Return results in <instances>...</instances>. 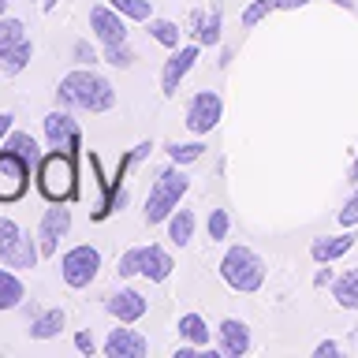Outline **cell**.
<instances>
[{"label": "cell", "instance_id": "3957f363", "mask_svg": "<svg viewBox=\"0 0 358 358\" xmlns=\"http://www.w3.org/2000/svg\"><path fill=\"white\" fill-rule=\"evenodd\" d=\"M187 190H190V179L183 172V164L164 168V172L153 179L150 198H145V224H164L179 209V201H183Z\"/></svg>", "mask_w": 358, "mask_h": 358}, {"label": "cell", "instance_id": "f35d334b", "mask_svg": "<svg viewBox=\"0 0 358 358\" xmlns=\"http://www.w3.org/2000/svg\"><path fill=\"white\" fill-rule=\"evenodd\" d=\"M347 179H351V183L358 187V153H355V161H351V172H347Z\"/></svg>", "mask_w": 358, "mask_h": 358}, {"label": "cell", "instance_id": "836d02e7", "mask_svg": "<svg viewBox=\"0 0 358 358\" xmlns=\"http://www.w3.org/2000/svg\"><path fill=\"white\" fill-rule=\"evenodd\" d=\"M340 224L343 228H358V187H355V194L347 198V206L340 209Z\"/></svg>", "mask_w": 358, "mask_h": 358}, {"label": "cell", "instance_id": "ffe728a7", "mask_svg": "<svg viewBox=\"0 0 358 358\" xmlns=\"http://www.w3.org/2000/svg\"><path fill=\"white\" fill-rule=\"evenodd\" d=\"M179 336L194 347H209V321L201 313H183L179 317Z\"/></svg>", "mask_w": 358, "mask_h": 358}, {"label": "cell", "instance_id": "60d3db41", "mask_svg": "<svg viewBox=\"0 0 358 358\" xmlns=\"http://www.w3.org/2000/svg\"><path fill=\"white\" fill-rule=\"evenodd\" d=\"M332 4H340V8H347V11H355V0H332Z\"/></svg>", "mask_w": 358, "mask_h": 358}, {"label": "cell", "instance_id": "9c48e42d", "mask_svg": "<svg viewBox=\"0 0 358 358\" xmlns=\"http://www.w3.org/2000/svg\"><path fill=\"white\" fill-rule=\"evenodd\" d=\"M71 231V209H64V201H52V209H45L41 228H38V246L41 257H52L60 250V239Z\"/></svg>", "mask_w": 358, "mask_h": 358}, {"label": "cell", "instance_id": "277c9868", "mask_svg": "<svg viewBox=\"0 0 358 358\" xmlns=\"http://www.w3.org/2000/svg\"><path fill=\"white\" fill-rule=\"evenodd\" d=\"M220 276L231 291L250 295V291H257L265 284V262L250 246H228V254L220 257Z\"/></svg>", "mask_w": 358, "mask_h": 358}, {"label": "cell", "instance_id": "6da1fadb", "mask_svg": "<svg viewBox=\"0 0 358 358\" xmlns=\"http://www.w3.org/2000/svg\"><path fill=\"white\" fill-rule=\"evenodd\" d=\"M56 101L64 108H86V112H108L116 105V90L105 75L90 71V67H78V71L64 75L60 86H56Z\"/></svg>", "mask_w": 358, "mask_h": 358}, {"label": "cell", "instance_id": "44dd1931", "mask_svg": "<svg viewBox=\"0 0 358 358\" xmlns=\"http://www.w3.org/2000/svg\"><path fill=\"white\" fill-rule=\"evenodd\" d=\"M332 299L340 302L343 310H358V268H347V273L332 284Z\"/></svg>", "mask_w": 358, "mask_h": 358}, {"label": "cell", "instance_id": "e575fe53", "mask_svg": "<svg viewBox=\"0 0 358 358\" xmlns=\"http://www.w3.org/2000/svg\"><path fill=\"white\" fill-rule=\"evenodd\" d=\"M75 60L83 64V67H90V64H97V52L90 49L86 41H75Z\"/></svg>", "mask_w": 358, "mask_h": 358}, {"label": "cell", "instance_id": "5bb4252c", "mask_svg": "<svg viewBox=\"0 0 358 358\" xmlns=\"http://www.w3.org/2000/svg\"><path fill=\"white\" fill-rule=\"evenodd\" d=\"M217 340H220V355L243 358L250 351V324L239 321V317H224L220 329H217Z\"/></svg>", "mask_w": 358, "mask_h": 358}, {"label": "cell", "instance_id": "9a60e30c", "mask_svg": "<svg viewBox=\"0 0 358 358\" xmlns=\"http://www.w3.org/2000/svg\"><path fill=\"white\" fill-rule=\"evenodd\" d=\"M150 343L145 336H138L134 329H112L108 340H105V355L108 358H145Z\"/></svg>", "mask_w": 358, "mask_h": 358}, {"label": "cell", "instance_id": "83f0119b", "mask_svg": "<svg viewBox=\"0 0 358 358\" xmlns=\"http://www.w3.org/2000/svg\"><path fill=\"white\" fill-rule=\"evenodd\" d=\"M108 4L116 8L123 19H134V22H150V19H153L150 0H108Z\"/></svg>", "mask_w": 358, "mask_h": 358}, {"label": "cell", "instance_id": "4fadbf2b", "mask_svg": "<svg viewBox=\"0 0 358 358\" xmlns=\"http://www.w3.org/2000/svg\"><path fill=\"white\" fill-rule=\"evenodd\" d=\"M45 138H49L52 150H78L83 145V134H78V123L67 116V112H49L45 116Z\"/></svg>", "mask_w": 358, "mask_h": 358}, {"label": "cell", "instance_id": "8fae6325", "mask_svg": "<svg viewBox=\"0 0 358 358\" xmlns=\"http://www.w3.org/2000/svg\"><path fill=\"white\" fill-rule=\"evenodd\" d=\"M105 310H108L120 324H134L138 317H145L150 302H145L142 291H134V287H120V291H112V295L105 299Z\"/></svg>", "mask_w": 358, "mask_h": 358}, {"label": "cell", "instance_id": "603a6c76", "mask_svg": "<svg viewBox=\"0 0 358 358\" xmlns=\"http://www.w3.org/2000/svg\"><path fill=\"white\" fill-rule=\"evenodd\" d=\"M22 299H27L22 280L15 273H8V268H0V310H15Z\"/></svg>", "mask_w": 358, "mask_h": 358}, {"label": "cell", "instance_id": "d4e9b609", "mask_svg": "<svg viewBox=\"0 0 358 358\" xmlns=\"http://www.w3.org/2000/svg\"><path fill=\"white\" fill-rule=\"evenodd\" d=\"M64 310H45V313H38V321L30 324V336L34 340H52L56 332L64 329Z\"/></svg>", "mask_w": 358, "mask_h": 358}, {"label": "cell", "instance_id": "484cf974", "mask_svg": "<svg viewBox=\"0 0 358 358\" xmlns=\"http://www.w3.org/2000/svg\"><path fill=\"white\" fill-rule=\"evenodd\" d=\"M273 11H280V0H254V4H250V8H246L243 15H239V27H243V30H254L257 22L268 19Z\"/></svg>", "mask_w": 358, "mask_h": 358}, {"label": "cell", "instance_id": "7c38bea8", "mask_svg": "<svg viewBox=\"0 0 358 358\" xmlns=\"http://www.w3.org/2000/svg\"><path fill=\"white\" fill-rule=\"evenodd\" d=\"M90 30L97 34L101 45H116L127 41V27H123V15L112 4H94L90 8Z\"/></svg>", "mask_w": 358, "mask_h": 358}, {"label": "cell", "instance_id": "52a82bcc", "mask_svg": "<svg viewBox=\"0 0 358 358\" xmlns=\"http://www.w3.org/2000/svg\"><path fill=\"white\" fill-rule=\"evenodd\" d=\"M30 187V164L19 153L0 150V201H19Z\"/></svg>", "mask_w": 358, "mask_h": 358}, {"label": "cell", "instance_id": "e0dca14e", "mask_svg": "<svg viewBox=\"0 0 358 358\" xmlns=\"http://www.w3.org/2000/svg\"><path fill=\"white\" fill-rule=\"evenodd\" d=\"M220 19H224L220 4H213L209 15L206 11H194V15H190V27H194L198 45H220Z\"/></svg>", "mask_w": 358, "mask_h": 358}, {"label": "cell", "instance_id": "8992f818", "mask_svg": "<svg viewBox=\"0 0 358 358\" xmlns=\"http://www.w3.org/2000/svg\"><path fill=\"white\" fill-rule=\"evenodd\" d=\"M101 273V250L97 246H71L64 257H60V276H64V284L67 287H90L97 280Z\"/></svg>", "mask_w": 358, "mask_h": 358}, {"label": "cell", "instance_id": "30bf717a", "mask_svg": "<svg viewBox=\"0 0 358 358\" xmlns=\"http://www.w3.org/2000/svg\"><path fill=\"white\" fill-rule=\"evenodd\" d=\"M198 52H201V45H179V49H172V56L164 60V71H161L164 97H176V94H179V83L190 75V67H194Z\"/></svg>", "mask_w": 358, "mask_h": 358}, {"label": "cell", "instance_id": "7a4b0ae2", "mask_svg": "<svg viewBox=\"0 0 358 358\" xmlns=\"http://www.w3.org/2000/svg\"><path fill=\"white\" fill-rule=\"evenodd\" d=\"M38 190L49 201H71L78 194V168L71 150H52L38 161Z\"/></svg>", "mask_w": 358, "mask_h": 358}, {"label": "cell", "instance_id": "d590c367", "mask_svg": "<svg viewBox=\"0 0 358 358\" xmlns=\"http://www.w3.org/2000/svg\"><path fill=\"white\" fill-rule=\"evenodd\" d=\"M75 347H78L83 355H94V351H97V343H94V336H90V332H78V336H75Z\"/></svg>", "mask_w": 358, "mask_h": 358}, {"label": "cell", "instance_id": "ba28073f", "mask_svg": "<svg viewBox=\"0 0 358 358\" xmlns=\"http://www.w3.org/2000/svg\"><path fill=\"white\" fill-rule=\"evenodd\" d=\"M220 116H224L220 94L201 90V94L190 97V105H187V127H190V134H209L220 123Z\"/></svg>", "mask_w": 358, "mask_h": 358}, {"label": "cell", "instance_id": "2e32d148", "mask_svg": "<svg viewBox=\"0 0 358 358\" xmlns=\"http://www.w3.org/2000/svg\"><path fill=\"white\" fill-rule=\"evenodd\" d=\"M355 239H358V235H355L351 228L340 231V235H321V239H313V243H310V257H313L317 265L340 262V257L355 246Z\"/></svg>", "mask_w": 358, "mask_h": 358}, {"label": "cell", "instance_id": "f1b7e54d", "mask_svg": "<svg viewBox=\"0 0 358 358\" xmlns=\"http://www.w3.org/2000/svg\"><path fill=\"white\" fill-rule=\"evenodd\" d=\"M231 231V217L228 209H209V243H224Z\"/></svg>", "mask_w": 358, "mask_h": 358}, {"label": "cell", "instance_id": "7402d4cb", "mask_svg": "<svg viewBox=\"0 0 358 358\" xmlns=\"http://www.w3.org/2000/svg\"><path fill=\"white\" fill-rule=\"evenodd\" d=\"M190 235H194V213L190 209H176L172 217H168V239L176 246H187Z\"/></svg>", "mask_w": 358, "mask_h": 358}, {"label": "cell", "instance_id": "d6986e66", "mask_svg": "<svg viewBox=\"0 0 358 358\" xmlns=\"http://www.w3.org/2000/svg\"><path fill=\"white\" fill-rule=\"evenodd\" d=\"M38 257H41V246H34V239H30L27 231H22L19 243L8 250L4 265H8V268H34V265H38Z\"/></svg>", "mask_w": 358, "mask_h": 358}, {"label": "cell", "instance_id": "f546056e", "mask_svg": "<svg viewBox=\"0 0 358 358\" xmlns=\"http://www.w3.org/2000/svg\"><path fill=\"white\" fill-rule=\"evenodd\" d=\"M206 153V145L201 142H183V145H168V157H172V164H190V161H198V157Z\"/></svg>", "mask_w": 358, "mask_h": 358}, {"label": "cell", "instance_id": "8d00e7d4", "mask_svg": "<svg viewBox=\"0 0 358 358\" xmlns=\"http://www.w3.org/2000/svg\"><path fill=\"white\" fill-rule=\"evenodd\" d=\"M317 358H332V355H340V343L336 340H324V343H317V351H313Z\"/></svg>", "mask_w": 358, "mask_h": 358}, {"label": "cell", "instance_id": "5b68a950", "mask_svg": "<svg viewBox=\"0 0 358 358\" xmlns=\"http://www.w3.org/2000/svg\"><path fill=\"white\" fill-rule=\"evenodd\" d=\"M172 254L164 250V246H131L127 254H120V265H116V273L120 276H145V280H153V284H161V280L172 276Z\"/></svg>", "mask_w": 358, "mask_h": 358}, {"label": "cell", "instance_id": "b9f144b4", "mask_svg": "<svg viewBox=\"0 0 358 358\" xmlns=\"http://www.w3.org/2000/svg\"><path fill=\"white\" fill-rule=\"evenodd\" d=\"M4 8H8V0H0V15H4Z\"/></svg>", "mask_w": 358, "mask_h": 358}, {"label": "cell", "instance_id": "cb8c5ba5", "mask_svg": "<svg viewBox=\"0 0 358 358\" xmlns=\"http://www.w3.org/2000/svg\"><path fill=\"white\" fill-rule=\"evenodd\" d=\"M4 150L19 153V157H22V161H27L30 168H38V161H41V150H38V142H34L27 131H11V134H8V145H4Z\"/></svg>", "mask_w": 358, "mask_h": 358}, {"label": "cell", "instance_id": "4dcf8cb0", "mask_svg": "<svg viewBox=\"0 0 358 358\" xmlns=\"http://www.w3.org/2000/svg\"><path fill=\"white\" fill-rule=\"evenodd\" d=\"M19 235H22V228H19L15 220H11V217H0V262H4L8 250L19 243Z\"/></svg>", "mask_w": 358, "mask_h": 358}, {"label": "cell", "instance_id": "d6a6232c", "mask_svg": "<svg viewBox=\"0 0 358 358\" xmlns=\"http://www.w3.org/2000/svg\"><path fill=\"white\" fill-rule=\"evenodd\" d=\"M27 38V27L19 19H4L0 15V45H11V41H22Z\"/></svg>", "mask_w": 358, "mask_h": 358}, {"label": "cell", "instance_id": "4316f807", "mask_svg": "<svg viewBox=\"0 0 358 358\" xmlns=\"http://www.w3.org/2000/svg\"><path fill=\"white\" fill-rule=\"evenodd\" d=\"M179 34L183 30H179L172 19H150V38L161 41L164 49H179Z\"/></svg>", "mask_w": 358, "mask_h": 358}, {"label": "cell", "instance_id": "1f68e13d", "mask_svg": "<svg viewBox=\"0 0 358 358\" xmlns=\"http://www.w3.org/2000/svg\"><path fill=\"white\" fill-rule=\"evenodd\" d=\"M105 60L112 67H131L134 64V52H131L127 41H116V45H105Z\"/></svg>", "mask_w": 358, "mask_h": 358}, {"label": "cell", "instance_id": "74e56055", "mask_svg": "<svg viewBox=\"0 0 358 358\" xmlns=\"http://www.w3.org/2000/svg\"><path fill=\"white\" fill-rule=\"evenodd\" d=\"M11 120H15L11 112H0V142H4L8 134H11Z\"/></svg>", "mask_w": 358, "mask_h": 358}, {"label": "cell", "instance_id": "ac0fdd59", "mask_svg": "<svg viewBox=\"0 0 358 358\" xmlns=\"http://www.w3.org/2000/svg\"><path fill=\"white\" fill-rule=\"evenodd\" d=\"M34 56V45L22 38V41H11V45H0V75H19L22 67L30 64Z\"/></svg>", "mask_w": 358, "mask_h": 358}, {"label": "cell", "instance_id": "ab89813d", "mask_svg": "<svg viewBox=\"0 0 358 358\" xmlns=\"http://www.w3.org/2000/svg\"><path fill=\"white\" fill-rule=\"evenodd\" d=\"M302 4H310V0H280V8H302Z\"/></svg>", "mask_w": 358, "mask_h": 358}]
</instances>
